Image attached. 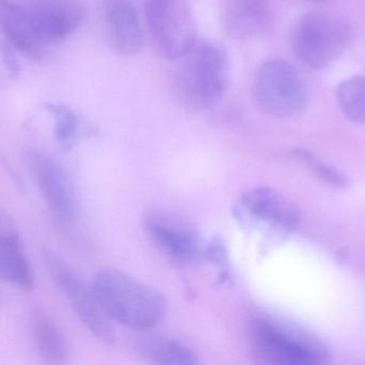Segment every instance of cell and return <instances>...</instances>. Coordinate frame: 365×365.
I'll use <instances>...</instances> for the list:
<instances>
[{
	"label": "cell",
	"instance_id": "1",
	"mask_svg": "<svg viewBox=\"0 0 365 365\" xmlns=\"http://www.w3.org/2000/svg\"><path fill=\"white\" fill-rule=\"evenodd\" d=\"M76 0L0 1V24L5 41L31 59H39L50 46L71 36L84 20Z\"/></svg>",
	"mask_w": 365,
	"mask_h": 365
},
{
	"label": "cell",
	"instance_id": "2",
	"mask_svg": "<svg viewBox=\"0 0 365 365\" xmlns=\"http://www.w3.org/2000/svg\"><path fill=\"white\" fill-rule=\"evenodd\" d=\"M91 287L104 313L125 328L150 330L165 316L163 294L123 271L102 269L93 275Z\"/></svg>",
	"mask_w": 365,
	"mask_h": 365
},
{
	"label": "cell",
	"instance_id": "3",
	"mask_svg": "<svg viewBox=\"0 0 365 365\" xmlns=\"http://www.w3.org/2000/svg\"><path fill=\"white\" fill-rule=\"evenodd\" d=\"M176 76V93L187 110L202 112L217 104L230 81L225 52L211 42H197L185 56Z\"/></svg>",
	"mask_w": 365,
	"mask_h": 365
},
{
	"label": "cell",
	"instance_id": "4",
	"mask_svg": "<svg viewBox=\"0 0 365 365\" xmlns=\"http://www.w3.org/2000/svg\"><path fill=\"white\" fill-rule=\"evenodd\" d=\"M250 341L258 358L282 365H318L329 362L328 346L315 335L270 316H259L250 326Z\"/></svg>",
	"mask_w": 365,
	"mask_h": 365
},
{
	"label": "cell",
	"instance_id": "5",
	"mask_svg": "<svg viewBox=\"0 0 365 365\" xmlns=\"http://www.w3.org/2000/svg\"><path fill=\"white\" fill-rule=\"evenodd\" d=\"M294 57L309 69L330 67L351 43L352 29L335 14L311 11L301 16L290 31Z\"/></svg>",
	"mask_w": 365,
	"mask_h": 365
},
{
	"label": "cell",
	"instance_id": "6",
	"mask_svg": "<svg viewBox=\"0 0 365 365\" xmlns=\"http://www.w3.org/2000/svg\"><path fill=\"white\" fill-rule=\"evenodd\" d=\"M252 99L260 112L289 118L304 110L309 96L296 68L284 59L274 58L262 63L256 72Z\"/></svg>",
	"mask_w": 365,
	"mask_h": 365
},
{
	"label": "cell",
	"instance_id": "7",
	"mask_svg": "<svg viewBox=\"0 0 365 365\" xmlns=\"http://www.w3.org/2000/svg\"><path fill=\"white\" fill-rule=\"evenodd\" d=\"M149 37L155 51L170 61L187 54L196 41V25L185 0H143Z\"/></svg>",
	"mask_w": 365,
	"mask_h": 365
},
{
	"label": "cell",
	"instance_id": "8",
	"mask_svg": "<svg viewBox=\"0 0 365 365\" xmlns=\"http://www.w3.org/2000/svg\"><path fill=\"white\" fill-rule=\"evenodd\" d=\"M42 258L53 282L69 301L82 324L100 341L112 344L115 341L112 320L102 309L91 285L88 287L70 264L53 250L44 247Z\"/></svg>",
	"mask_w": 365,
	"mask_h": 365
},
{
	"label": "cell",
	"instance_id": "9",
	"mask_svg": "<svg viewBox=\"0 0 365 365\" xmlns=\"http://www.w3.org/2000/svg\"><path fill=\"white\" fill-rule=\"evenodd\" d=\"M27 163L51 210L63 221H74L78 215V198L65 168L54 158L37 150L27 153Z\"/></svg>",
	"mask_w": 365,
	"mask_h": 365
},
{
	"label": "cell",
	"instance_id": "10",
	"mask_svg": "<svg viewBox=\"0 0 365 365\" xmlns=\"http://www.w3.org/2000/svg\"><path fill=\"white\" fill-rule=\"evenodd\" d=\"M144 223L149 238L172 262L189 264L197 259L200 236L191 224L177 215L160 211L148 213Z\"/></svg>",
	"mask_w": 365,
	"mask_h": 365
},
{
	"label": "cell",
	"instance_id": "11",
	"mask_svg": "<svg viewBox=\"0 0 365 365\" xmlns=\"http://www.w3.org/2000/svg\"><path fill=\"white\" fill-rule=\"evenodd\" d=\"M274 22L270 0H227L224 6V29L239 41L260 39L270 33Z\"/></svg>",
	"mask_w": 365,
	"mask_h": 365
},
{
	"label": "cell",
	"instance_id": "12",
	"mask_svg": "<svg viewBox=\"0 0 365 365\" xmlns=\"http://www.w3.org/2000/svg\"><path fill=\"white\" fill-rule=\"evenodd\" d=\"M106 37L113 50L133 56L144 46V29L131 0H106L103 8Z\"/></svg>",
	"mask_w": 365,
	"mask_h": 365
},
{
	"label": "cell",
	"instance_id": "13",
	"mask_svg": "<svg viewBox=\"0 0 365 365\" xmlns=\"http://www.w3.org/2000/svg\"><path fill=\"white\" fill-rule=\"evenodd\" d=\"M241 205L252 217L281 230H294L300 222L294 205L271 187L249 190L241 197Z\"/></svg>",
	"mask_w": 365,
	"mask_h": 365
},
{
	"label": "cell",
	"instance_id": "14",
	"mask_svg": "<svg viewBox=\"0 0 365 365\" xmlns=\"http://www.w3.org/2000/svg\"><path fill=\"white\" fill-rule=\"evenodd\" d=\"M0 273L14 287L33 289L35 277L22 239L14 225L5 220L0 230Z\"/></svg>",
	"mask_w": 365,
	"mask_h": 365
},
{
	"label": "cell",
	"instance_id": "15",
	"mask_svg": "<svg viewBox=\"0 0 365 365\" xmlns=\"http://www.w3.org/2000/svg\"><path fill=\"white\" fill-rule=\"evenodd\" d=\"M31 332L36 349L42 360L48 364L67 362L68 346L65 336L56 322L43 311L31 315Z\"/></svg>",
	"mask_w": 365,
	"mask_h": 365
},
{
	"label": "cell",
	"instance_id": "16",
	"mask_svg": "<svg viewBox=\"0 0 365 365\" xmlns=\"http://www.w3.org/2000/svg\"><path fill=\"white\" fill-rule=\"evenodd\" d=\"M138 351L145 360L157 364H197V354L185 344L165 336L147 337L138 343Z\"/></svg>",
	"mask_w": 365,
	"mask_h": 365
},
{
	"label": "cell",
	"instance_id": "17",
	"mask_svg": "<svg viewBox=\"0 0 365 365\" xmlns=\"http://www.w3.org/2000/svg\"><path fill=\"white\" fill-rule=\"evenodd\" d=\"M335 97L348 120L365 125V76H352L343 81L337 86Z\"/></svg>",
	"mask_w": 365,
	"mask_h": 365
},
{
	"label": "cell",
	"instance_id": "18",
	"mask_svg": "<svg viewBox=\"0 0 365 365\" xmlns=\"http://www.w3.org/2000/svg\"><path fill=\"white\" fill-rule=\"evenodd\" d=\"M46 108L54 120L55 140L59 148L68 153L76 146L78 140V116L76 112L66 104L48 103Z\"/></svg>",
	"mask_w": 365,
	"mask_h": 365
},
{
	"label": "cell",
	"instance_id": "19",
	"mask_svg": "<svg viewBox=\"0 0 365 365\" xmlns=\"http://www.w3.org/2000/svg\"><path fill=\"white\" fill-rule=\"evenodd\" d=\"M294 155L309 168L312 173L318 178L328 183L331 187H343L346 185V178L339 170H334L332 166L324 163L318 159L316 155L305 149L297 148L294 150Z\"/></svg>",
	"mask_w": 365,
	"mask_h": 365
},
{
	"label": "cell",
	"instance_id": "20",
	"mask_svg": "<svg viewBox=\"0 0 365 365\" xmlns=\"http://www.w3.org/2000/svg\"><path fill=\"white\" fill-rule=\"evenodd\" d=\"M14 48L10 46L7 42H5L3 46V61L6 69L9 72L11 76H19L21 71L20 63L16 59V55L14 53Z\"/></svg>",
	"mask_w": 365,
	"mask_h": 365
},
{
	"label": "cell",
	"instance_id": "21",
	"mask_svg": "<svg viewBox=\"0 0 365 365\" xmlns=\"http://www.w3.org/2000/svg\"><path fill=\"white\" fill-rule=\"evenodd\" d=\"M309 1H312V3L324 4L332 1V0H309Z\"/></svg>",
	"mask_w": 365,
	"mask_h": 365
}]
</instances>
